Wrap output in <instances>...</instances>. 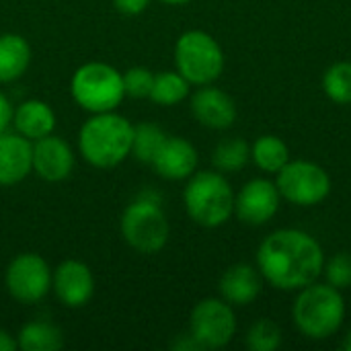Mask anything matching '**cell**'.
<instances>
[{
    "instance_id": "obj_25",
    "label": "cell",
    "mask_w": 351,
    "mask_h": 351,
    "mask_svg": "<svg viewBox=\"0 0 351 351\" xmlns=\"http://www.w3.org/2000/svg\"><path fill=\"white\" fill-rule=\"evenodd\" d=\"M323 90L337 105H351V62H337L323 74Z\"/></svg>"
},
{
    "instance_id": "obj_13",
    "label": "cell",
    "mask_w": 351,
    "mask_h": 351,
    "mask_svg": "<svg viewBox=\"0 0 351 351\" xmlns=\"http://www.w3.org/2000/svg\"><path fill=\"white\" fill-rule=\"evenodd\" d=\"M74 152L64 138L49 134L33 142V173L47 183L68 179L74 171Z\"/></svg>"
},
{
    "instance_id": "obj_26",
    "label": "cell",
    "mask_w": 351,
    "mask_h": 351,
    "mask_svg": "<svg viewBox=\"0 0 351 351\" xmlns=\"http://www.w3.org/2000/svg\"><path fill=\"white\" fill-rule=\"evenodd\" d=\"M282 346V329L271 319H259L247 331V348L251 351H276Z\"/></svg>"
},
{
    "instance_id": "obj_32",
    "label": "cell",
    "mask_w": 351,
    "mask_h": 351,
    "mask_svg": "<svg viewBox=\"0 0 351 351\" xmlns=\"http://www.w3.org/2000/svg\"><path fill=\"white\" fill-rule=\"evenodd\" d=\"M160 2L171 4V6H179V4H187V2H191V0H160Z\"/></svg>"
},
{
    "instance_id": "obj_14",
    "label": "cell",
    "mask_w": 351,
    "mask_h": 351,
    "mask_svg": "<svg viewBox=\"0 0 351 351\" xmlns=\"http://www.w3.org/2000/svg\"><path fill=\"white\" fill-rule=\"evenodd\" d=\"M193 117L210 130H228L237 121L234 99L214 84H204L191 95Z\"/></svg>"
},
{
    "instance_id": "obj_3",
    "label": "cell",
    "mask_w": 351,
    "mask_h": 351,
    "mask_svg": "<svg viewBox=\"0 0 351 351\" xmlns=\"http://www.w3.org/2000/svg\"><path fill=\"white\" fill-rule=\"evenodd\" d=\"M296 329L315 341H323L333 337L346 319V302L341 290L331 284L313 282L298 290L292 308Z\"/></svg>"
},
{
    "instance_id": "obj_20",
    "label": "cell",
    "mask_w": 351,
    "mask_h": 351,
    "mask_svg": "<svg viewBox=\"0 0 351 351\" xmlns=\"http://www.w3.org/2000/svg\"><path fill=\"white\" fill-rule=\"evenodd\" d=\"M16 346L23 351H58L64 348V333L49 321H31L19 331Z\"/></svg>"
},
{
    "instance_id": "obj_5",
    "label": "cell",
    "mask_w": 351,
    "mask_h": 351,
    "mask_svg": "<svg viewBox=\"0 0 351 351\" xmlns=\"http://www.w3.org/2000/svg\"><path fill=\"white\" fill-rule=\"evenodd\" d=\"M121 237L134 251L142 255H154L169 243L171 226L160 206V197L154 191H142L121 214Z\"/></svg>"
},
{
    "instance_id": "obj_18",
    "label": "cell",
    "mask_w": 351,
    "mask_h": 351,
    "mask_svg": "<svg viewBox=\"0 0 351 351\" xmlns=\"http://www.w3.org/2000/svg\"><path fill=\"white\" fill-rule=\"evenodd\" d=\"M12 128L27 140L35 142L53 134L56 130V113L53 109L41 99L23 101L12 115Z\"/></svg>"
},
{
    "instance_id": "obj_6",
    "label": "cell",
    "mask_w": 351,
    "mask_h": 351,
    "mask_svg": "<svg viewBox=\"0 0 351 351\" xmlns=\"http://www.w3.org/2000/svg\"><path fill=\"white\" fill-rule=\"evenodd\" d=\"M74 103L88 113L115 111L125 99L123 74L105 62H86L78 66L70 80Z\"/></svg>"
},
{
    "instance_id": "obj_15",
    "label": "cell",
    "mask_w": 351,
    "mask_h": 351,
    "mask_svg": "<svg viewBox=\"0 0 351 351\" xmlns=\"http://www.w3.org/2000/svg\"><path fill=\"white\" fill-rule=\"evenodd\" d=\"M197 150L189 140L181 136H167L150 165L158 177L167 181H183L197 171Z\"/></svg>"
},
{
    "instance_id": "obj_8",
    "label": "cell",
    "mask_w": 351,
    "mask_h": 351,
    "mask_svg": "<svg viewBox=\"0 0 351 351\" xmlns=\"http://www.w3.org/2000/svg\"><path fill=\"white\" fill-rule=\"evenodd\" d=\"M276 177L282 199L300 208L319 206L331 193L329 173L313 160H288Z\"/></svg>"
},
{
    "instance_id": "obj_24",
    "label": "cell",
    "mask_w": 351,
    "mask_h": 351,
    "mask_svg": "<svg viewBox=\"0 0 351 351\" xmlns=\"http://www.w3.org/2000/svg\"><path fill=\"white\" fill-rule=\"evenodd\" d=\"M167 134L160 125L152 121H142L134 125V140H132V154L136 160L150 165L152 158L156 156L158 148L162 146Z\"/></svg>"
},
{
    "instance_id": "obj_30",
    "label": "cell",
    "mask_w": 351,
    "mask_h": 351,
    "mask_svg": "<svg viewBox=\"0 0 351 351\" xmlns=\"http://www.w3.org/2000/svg\"><path fill=\"white\" fill-rule=\"evenodd\" d=\"M12 115H14L12 103L8 101V97L4 93H0V134L12 125Z\"/></svg>"
},
{
    "instance_id": "obj_12",
    "label": "cell",
    "mask_w": 351,
    "mask_h": 351,
    "mask_svg": "<svg viewBox=\"0 0 351 351\" xmlns=\"http://www.w3.org/2000/svg\"><path fill=\"white\" fill-rule=\"evenodd\" d=\"M51 290L66 308H82L95 294V276L78 259H66L51 271Z\"/></svg>"
},
{
    "instance_id": "obj_7",
    "label": "cell",
    "mask_w": 351,
    "mask_h": 351,
    "mask_svg": "<svg viewBox=\"0 0 351 351\" xmlns=\"http://www.w3.org/2000/svg\"><path fill=\"white\" fill-rule=\"evenodd\" d=\"M173 56L175 70L195 86L214 84L224 72V51L220 43L202 29L181 33Z\"/></svg>"
},
{
    "instance_id": "obj_21",
    "label": "cell",
    "mask_w": 351,
    "mask_h": 351,
    "mask_svg": "<svg viewBox=\"0 0 351 351\" xmlns=\"http://www.w3.org/2000/svg\"><path fill=\"white\" fill-rule=\"evenodd\" d=\"M251 160L259 171L267 175H278L280 169L290 160V148L280 136L265 134L251 144Z\"/></svg>"
},
{
    "instance_id": "obj_10",
    "label": "cell",
    "mask_w": 351,
    "mask_h": 351,
    "mask_svg": "<svg viewBox=\"0 0 351 351\" xmlns=\"http://www.w3.org/2000/svg\"><path fill=\"white\" fill-rule=\"evenodd\" d=\"M4 284L12 300L21 304H37L51 290V269L37 253L16 255L4 274Z\"/></svg>"
},
{
    "instance_id": "obj_28",
    "label": "cell",
    "mask_w": 351,
    "mask_h": 351,
    "mask_svg": "<svg viewBox=\"0 0 351 351\" xmlns=\"http://www.w3.org/2000/svg\"><path fill=\"white\" fill-rule=\"evenodd\" d=\"M325 278L327 284H331L337 290L351 288V255L350 253H337L325 263Z\"/></svg>"
},
{
    "instance_id": "obj_1",
    "label": "cell",
    "mask_w": 351,
    "mask_h": 351,
    "mask_svg": "<svg viewBox=\"0 0 351 351\" xmlns=\"http://www.w3.org/2000/svg\"><path fill=\"white\" fill-rule=\"evenodd\" d=\"M257 269L276 290L298 292L317 282L325 269V253L315 237L298 228H282L257 249Z\"/></svg>"
},
{
    "instance_id": "obj_31",
    "label": "cell",
    "mask_w": 351,
    "mask_h": 351,
    "mask_svg": "<svg viewBox=\"0 0 351 351\" xmlns=\"http://www.w3.org/2000/svg\"><path fill=\"white\" fill-rule=\"evenodd\" d=\"M16 348H19L16 346V339L8 331L0 329V351H14Z\"/></svg>"
},
{
    "instance_id": "obj_19",
    "label": "cell",
    "mask_w": 351,
    "mask_h": 351,
    "mask_svg": "<svg viewBox=\"0 0 351 351\" xmlns=\"http://www.w3.org/2000/svg\"><path fill=\"white\" fill-rule=\"evenodd\" d=\"M33 51L29 41L19 33H2L0 35V84H8L19 80L29 64Z\"/></svg>"
},
{
    "instance_id": "obj_4",
    "label": "cell",
    "mask_w": 351,
    "mask_h": 351,
    "mask_svg": "<svg viewBox=\"0 0 351 351\" xmlns=\"http://www.w3.org/2000/svg\"><path fill=\"white\" fill-rule=\"evenodd\" d=\"M234 191L220 171H195L183 189L187 216L204 226L218 228L234 214Z\"/></svg>"
},
{
    "instance_id": "obj_9",
    "label": "cell",
    "mask_w": 351,
    "mask_h": 351,
    "mask_svg": "<svg viewBox=\"0 0 351 351\" xmlns=\"http://www.w3.org/2000/svg\"><path fill=\"white\" fill-rule=\"evenodd\" d=\"M189 335L202 350H220L237 335V317L232 304L222 298L199 300L189 317Z\"/></svg>"
},
{
    "instance_id": "obj_23",
    "label": "cell",
    "mask_w": 351,
    "mask_h": 351,
    "mask_svg": "<svg viewBox=\"0 0 351 351\" xmlns=\"http://www.w3.org/2000/svg\"><path fill=\"white\" fill-rule=\"evenodd\" d=\"M251 160V146L243 138L222 140L212 152V165L220 173H239Z\"/></svg>"
},
{
    "instance_id": "obj_16",
    "label": "cell",
    "mask_w": 351,
    "mask_h": 351,
    "mask_svg": "<svg viewBox=\"0 0 351 351\" xmlns=\"http://www.w3.org/2000/svg\"><path fill=\"white\" fill-rule=\"evenodd\" d=\"M33 171V142L19 132L0 134V187H12Z\"/></svg>"
},
{
    "instance_id": "obj_22",
    "label": "cell",
    "mask_w": 351,
    "mask_h": 351,
    "mask_svg": "<svg viewBox=\"0 0 351 351\" xmlns=\"http://www.w3.org/2000/svg\"><path fill=\"white\" fill-rule=\"evenodd\" d=\"M189 88L191 84L183 74H179L177 70H165L154 74V82L148 99H152L160 107H173L189 97Z\"/></svg>"
},
{
    "instance_id": "obj_2",
    "label": "cell",
    "mask_w": 351,
    "mask_h": 351,
    "mask_svg": "<svg viewBox=\"0 0 351 351\" xmlns=\"http://www.w3.org/2000/svg\"><path fill=\"white\" fill-rule=\"evenodd\" d=\"M134 125L117 111L90 113L78 132V150L95 169H115L132 154Z\"/></svg>"
},
{
    "instance_id": "obj_11",
    "label": "cell",
    "mask_w": 351,
    "mask_h": 351,
    "mask_svg": "<svg viewBox=\"0 0 351 351\" xmlns=\"http://www.w3.org/2000/svg\"><path fill=\"white\" fill-rule=\"evenodd\" d=\"M280 189L274 181L257 177L247 181L234 195V214L247 226L267 224L280 210Z\"/></svg>"
},
{
    "instance_id": "obj_27",
    "label": "cell",
    "mask_w": 351,
    "mask_h": 351,
    "mask_svg": "<svg viewBox=\"0 0 351 351\" xmlns=\"http://www.w3.org/2000/svg\"><path fill=\"white\" fill-rule=\"evenodd\" d=\"M154 82V72L146 66H132L123 72V88L125 97L132 99H148Z\"/></svg>"
},
{
    "instance_id": "obj_29",
    "label": "cell",
    "mask_w": 351,
    "mask_h": 351,
    "mask_svg": "<svg viewBox=\"0 0 351 351\" xmlns=\"http://www.w3.org/2000/svg\"><path fill=\"white\" fill-rule=\"evenodd\" d=\"M113 6L121 14L136 16V14H142L150 6V0H113Z\"/></svg>"
},
{
    "instance_id": "obj_33",
    "label": "cell",
    "mask_w": 351,
    "mask_h": 351,
    "mask_svg": "<svg viewBox=\"0 0 351 351\" xmlns=\"http://www.w3.org/2000/svg\"><path fill=\"white\" fill-rule=\"evenodd\" d=\"M343 348L348 351H351V331L346 335V341H343Z\"/></svg>"
},
{
    "instance_id": "obj_17",
    "label": "cell",
    "mask_w": 351,
    "mask_h": 351,
    "mask_svg": "<svg viewBox=\"0 0 351 351\" xmlns=\"http://www.w3.org/2000/svg\"><path fill=\"white\" fill-rule=\"evenodd\" d=\"M263 282L265 280L255 265L234 263L222 274V278L218 282V290H220L222 300H226L228 304L249 306L261 294Z\"/></svg>"
}]
</instances>
